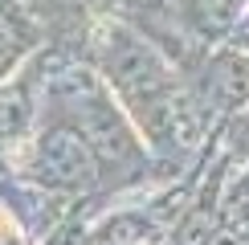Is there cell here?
<instances>
[{
  "mask_svg": "<svg viewBox=\"0 0 249 245\" xmlns=\"http://www.w3.org/2000/svg\"><path fill=\"white\" fill-rule=\"evenodd\" d=\"M20 45H25V20H20V13H13L0 0V70L20 53Z\"/></svg>",
  "mask_w": 249,
  "mask_h": 245,
  "instance_id": "6da1fadb",
  "label": "cell"
}]
</instances>
